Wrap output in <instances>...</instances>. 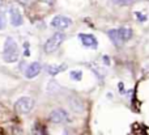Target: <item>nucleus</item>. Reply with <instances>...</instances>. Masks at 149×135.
<instances>
[{"instance_id":"ddd939ff","label":"nucleus","mask_w":149,"mask_h":135,"mask_svg":"<svg viewBox=\"0 0 149 135\" xmlns=\"http://www.w3.org/2000/svg\"><path fill=\"white\" fill-rule=\"evenodd\" d=\"M71 79L72 80H76V81H80L81 80V78H82V72L81 71H79V70H76V71H71Z\"/></svg>"},{"instance_id":"aec40b11","label":"nucleus","mask_w":149,"mask_h":135,"mask_svg":"<svg viewBox=\"0 0 149 135\" xmlns=\"http://www.w3.org/2000/svg\"><path fill=\"white\" fill-rule=\"evenodd\" d=\"M119 91H120L122 93L124 92V89H123V83H119Z\"/></svg>"},{"instance_id":"39448f33","label":"nucleus","mask_w":149,"mask_h":135,"mask_svg":"<svg viewBox=\"0 0 149 135\" xmlns=\"http://www.w3.org/2000/svg\"><path fill=\"white\" fill-rule=\"evenodd\" d=\"M50 24H51V26L54 29L62 31V30L67 29L68 26L71 25V20L68 17H65V16H55V17L51 20V22H50Z\"/></svg>"},{"instance_id":"9b49d317","label":"nucleus","mask_w":149,"mask_h":135,"mask_svg":"<svg viewBox=\"0 0 149 135\" xmlns=\"http://www.w3.org/2000/svg\"><path fill=\"white\" fill-rule=\"evenodd\" d=\"M119 33H120V38H122V41H123V43L132 38L131 28H119Z\"/></svg>"},{"instance_id":"2eb2a0df","label":"nucleus","mask_w":149,"mask_h":135,"mask_svg":"<svg viewBox=\"0 0 149 135\" xmlns=\"http://www.w3.org/2000/svg\"><path fill=\"white\" fill-rule=\"evenodd\" d=\"M5 24H7V20H5V13L1 12L0 13V29H4Z\"/></svg>"},{"instance_id":"9d476101","label":"nucleus","mask_w":149,"mask_h":135,"mask_svg":"<svg viewBox=\"0 0 149 135\" xmlns=\"http://www.w3.org/2000/svg\"><path fill=\"white\" fill-rule=\"evenodd\" d=\"M47 72L50 73V75L55 76L58 75V73L63 72V71L67 70V64H59V66H47Z\"/></svg>"},{"instance_id":"f257e3e1","label":"nucleus","mask_w":149,"mask_h":135,"mask_svg":"<svg viewBox=\"0 0 149 135\" xmlns=\"http://www.w3.org/2000/svg\"><path fill=\"white\" fill-rule=\"evenodd\" d=\"M20 58V51L16 41L10 37H8L4 42V49H3V60L7 63H15Z\"/></svg>"},{"instance_id":"a211bd4d","label":"nucleus","mask_w":149,"mask_h":135,"mask_svg":"<svg viewBox=\"0 0 149 135\" xmlns=\"http://www.w3.org/2000/svg\"><path fill=\"white\" fill-rule=\"evenodd\" d=\"M24 47H25V57H29V43L28 42L24 43Z\"/></svg>"},{"instance_id":"423d86ee","label":"nucleus","mask_w":149,"mask_h":135,"mask_svg":"<svg viewBox=\"0 0 149 135\" xmlns=\"http://www.w3.org/2000/svg\"><path fill=\"white\" fill-rule=\"evenodd\" d=\"M79 37H80V41H81V43L84 45L85 47H90V49H97V47H98L97 39H95V37L92 36V34H84V33H81Z\"/></svg>"},{"instance_id":"1a4fd4ad","label":"nucleus","mask_w":149,"mask_h":135,"mask_svg":"<svg viewBox=\"0 0 149 135\" xmlns=\"http://www.w3.org/2000/svg\"><path fill=\"white\" fill-rule=\"evenodd\" d=\"M107 36L110 38V41L113 42L115 46H122L123 45V41L120 38V33H119V29H111V30L107 31Z\"/></svg>"},{"instance_id":"f3484780","label":"nucleus","mask_w":149,"mask_h":135,"mask_svg":"<svg viewBox=\"0 0 149 135\" xmlns=\"http://www.w3.org/2000/svg\"><path fill=\"white\" fill-rule=\"evenodd\" d=\"M17 3H20V4H22V5H29L33 0H16Z\"/></svg>"},{"instance_id":"f8f14e48","label":"nucleus","mask_w":149,"mask_h":135,"mask_svg":"<svg viewBox=\"0 0 149 135\" xmlns=\"http://www.w3.org/2000/svg\"><path fill=\"white\" fill-rule=\"evenodd\" d=\"M59 88H60L59 84H58L55 80H51L49 83V85H47V91H49L50 93H55V92H58L59 91Z\"/></svg>"},{"instance_id":"4468645a","label":"nucleus","mask_w":149,"mask_h":135,"mask_svg":"<svg viewBox=\"0 0 149 135\" xmlns=\"http://www.w3.org/2000/svg\"><path fill=\"white\" fill-rule=\"evenodd\" d=\"M114 4H118V5H131L134 1L136 0H111Z\"/></svg>"},{"instance_id":"6e6552de","label":"nucleus","mask_w":149,"mask_h":135,"mask_svg":"<svg viewBox=\"0 0 149 135\" xmlns=\"http://www.w3.org/2000/svg\"><path fill=\"white\" fill-rule=\"evenodd\" d=\"M41 70H42V66L39 64L38 62H34V63H31V64H29V67L26 68L25 76L28 79H33L41 72Z\"/></svg>"},{"instance_id":"20e7f679","label":"nucleus","mask_w":149,"mask_h":135,"mask_svg":"<svg viewBox=\"0 0 149 135\" xmlns=\"http://www.w3.org/2000/svg\"><path fill=\"white\" fill-rule=\"evenodd\" d=\"M50 121L54 123H63L70 121V115L64 109H55L50 113Z\"/></svg>"},{"instance_id":"0eeeda50","label":"nucleus","mask_w":149,"mask_h":135,"mask_svg":"<svg viewBox=\"0 0 149 135\" xmlns=\"http://www.w3.org/2000/svg\"><path fill=\"white\" fill-rule=\"evenodd\" d=\"M10 13V22H12L13 26H20L22 24V15H21L20 9L16 7H12L9 9Z\"/></svg>"},{"instance_id":"f03ea898","label":"nucleus","mask_w":149,"mask_h":135,"mask_svg":"<svg viewBox=\"0 0 149 135\" xmlns=\"http://www.w3.org/2000/svg\"><path fill=\"white\" fill-rule=\"evenodd\" d=\"M65 39V34L62 31H58L54 36H51L45 43V51L46 52H54L55 50L59 49V46L64 42Z\"/></svg>"},{"instance_id":"7ed1b4c3","label":"nucleus","mask_w":149,"mask_h":135,"mask_svg":"<svg viewBox=\"0 0 149 135\" xmlns=\"http://www.w3.org/2000/svg\"><path fill=\"white\" fill-rule=\"evenodd\" d=\"M15 108L18 113L26 114V113H29L34 108V101L30 97H21V99H18L17 101H16Z\"/></svg>"},{"instance_id":"6ab92c4d","label":"nucleus","mask_w":149,"mask_h":135,"mask_svg":"<svg viewBox=\"0 0 149 135\" xmlns=\"http://www.w3.org/2000/svg\"><path fill=\"white\" fill-rule=\"evenodd\" d=\"M103 62H105L107 66L110 64V59H109V57H107V55H105V57H103Z\"/></svg>"},{"instance_id":"412c9836","label":"nucleus","mask_w":149,"mask_h":135,"mask_svg":"<svg viewBox=\"0 0 149 135\" xmlns=\"http://www.w3.org/2000/svg\"><path fill=\"white\" fill-rule=\"evenodd\" d=\"M41 1H45V3H49V4H51L52 0H41Z\"/></svg>"},{"instance_id":"4be33fe9","label":"nucleus","mask_w":149,"mask_h":135,"mask_svg":"<svg viewBox=\"0 0 149 135\" xmlns=\"http://www.w3.org/2000/svg\"><path fill=\"white\" fill-rule=\"evenodd\" d=\"M1 4H3V0H0V7H1Z\"/></svg>"},{"instance_id":"dca6fc26","label":"nucleus","mask_w":149,"mask_h":135,"mask_svg":"<svg viewBox=\"0 0 149 135\" xmlns=\"http://www.w3.org/2000/svg\"><path fill=\"white\" fill-rule=\"evenodd\" d=\"M135 15H136V18H137V20H140V21H145V20H147V16H144L141 12H136Z\"/></svg>"}]
</instances>
